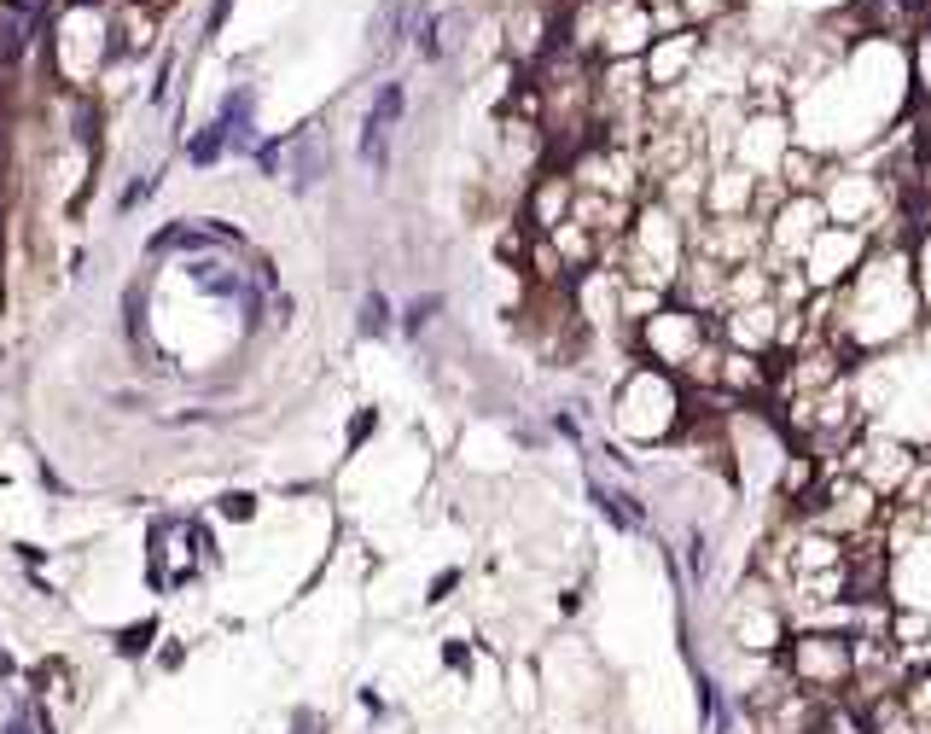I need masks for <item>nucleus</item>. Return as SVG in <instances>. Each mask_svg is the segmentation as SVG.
<instances>
[{
    "label": "nucleus",
    "mask_w": 931,
    "mask_h": 734,
    "mask_svg": "<svg viewBox=\"0 0 931 734\" xmlns=\"http://www.w3.org/2000/svg\"><path fill=\"white\" fill-rule=\"evenodd\" d=\"M925 297L914 286V257L902 239H873L868 263L850 274V286L833 292V339L856 362L891 356L925 333Z\"/></svg>",
    "instance_id": "f257e3e1"
},
{
    "label": "nucleus",
    "mask_w": 931,
    "mask_h": 734,
    "mask_svg": "<svg viewBox=\"0 0 931 734\" xmlns=\"http://www.w3.org/2000/svg\"><path fill=\"white\" fill-rule=\"evenodd\" d=\"M606 420L617 443H629L640 454H664L687 425V385L653 362H629L606 391Z\"/></svg>",
    "instance_id": "f03ea898"
},
{
    "label": "nucleus",
    "mask_w": 931,
    "mask_h": 734,
    "mask_svg": "<svg viewBox=\"0 0 931 734\" xmlns=\"http://www.w3.org/2000/svg\"><path fill=\"white\" fill-rule=\"evenodd\" d=\"M687 263H693V222H682L664 198H640L629 234L606 251V268H617L635 286L669 292V297H676Z\"/></svg>",
    "instance_id": "7ed1b4c3"
},
{
    "label": "nucleus",
    "mask_w": 931,
    "mask_h": 734,
    "mask_svg": "<svg viewBox=\"0 0 931 734\" xmlns=\"http://www.w3.org/2000/svg\"><path fill=\"white\" fill-rule=\"evenodd\" d=\"M792 629H797L792 606H786V595L774 589L763 571H745L739 584H734V595L722 600V636H728L734 653H752V659H781V647L792 642Z\"/></svg>",
    "instance_id": "20e7f679"
},
{
    "label": "nucleus",
    "mask_w": 931,
    "mask_h": 734,
    "mask_svg": "<svg viewBox=\"0 0 931 734\" xmlns=\"http://www.w3.org/2000/svg\"><path fill=\"white\" fill-rule=\"evenodd\" d=\"M781 671L804 694L844 705L850 688H856V636L850 629H826V624H797L792 642L781 647Z\"/></svg>",
    "instance_id": "39448f33"
},
{
    "label": "nucleus",
    "mask_w": 931,
    "mask_h": 734,
    "mask_svg": "<svg viewBox=\"0 0 931 734\" xmlns=\"http://www.w3.org/2000/svg\"><path fill=\"white\" fill-rule=\"evenodd\" d=\"M722 333H716V315H705V310H693V303H682V297H669L658 315H646L635 333H629V356L635 362H653V368H664V373H687L693 362H698V350L705 344H716Z\"/></svg>",
    "instance_id": "423d86ee"
},
{
    "label": "nucleus",
    "mask_w": 931,
    "mask_h": 734,
    "mask_svg": "<svg viewBox=\"0 0 931 734\" xmlns=\"http://www.w3.org/2000/svg\"><path fill=\"white\" fill-rule=\"evenodd\" d=\"M885 548H891V577H885V600L896 613H925L931 618V530L891 508V525H885Z\"/></svg>",
    "instance_id": "0eeeda50"
},
{
    "label": "nucleus",
    "mask_w": 931,
    "mask_h": 734,
    "mask_svg": "<svg viewBox=\"0 0 931 734\" xmlns=\"http://www.w3.org/2000/svg\"><path fill=\"white\" fill-rule=\"evenodd\" d=\"M868 251H873V234H862V227H839V222H826L821 227V239L804 251V281L810 292H844L850 286V274H856L868 263Z\"/></svg>",
    "instance_id": "6e6552de"
},
{
    "label": "nucleus",
    "mask_w": 931,
    "mask_h": 734,
    "mask_svg": "<svg viewBox=\"0 0 931 734\" xmlns=\"http://www.w3.org/2000/svg\"><path fill=\"white\" fill-rule=\"evenodd\" d=\"M833 222L821 205V193H786L781 211H774L763 227H768V268H797L804 251L821 239V227Z\"/></svg>",
    "instance_id": "1a4fd4ad"
},
{
    "label": "nucleus",
    "mask_w": 931,
    "mask_h": 734,
    "mask_svg": "<svg viewBox=\"0 0 931 734\" xmlns=\"http://www.w3.org/2000/svg\"><path fill=\"white\" fill-rule=\"evenodd\" d=\"M792 146H797L792 111H752V117H745V129H739V140H734V158L728 164L752 169L757 182H774Z\"/></svg>",
    "instance_id": "9d476101"
},
{
    "label": "nucleus",
    "mask_w": 931,
    "mask_h": 734,
    "mask_svg": "<svg viewBox=\"0 0 931 734\" xmlns=\"http://www.w3.org/2000/svg\"><path fill=\"white\" fill-rule=\"evenodd\" d=\"M705 53H710V36L698 30V23H687V30H669V36H658L653 47H646V82H653V94H682L687 82H693V70L705 65Z\"/></svg>",
    "instance_id": "9b49d317"
},
{
    "label": "nucleus",
    "mask_w": 931,
    "mask_h": 734,
    "mask_svg": "<svg viewBox=\"0 0 931 734\" xmlns=\"http://www.w3.org/2000/svg\"><path fill=\"white\" fill-rule=\"evenodd\" d=\"M577 211V182H571V169L565 164H541L536 169V182L525 187L519 198V216L536 227V234H553V227H565Z\"/></svg>",
    "instance_id": "f8f14e48"
},
{
    "label": "nucleus",
    "mask_w": 931,
    "mask_h": 734,
    "mask_svg": "<svg viewBox=\"0 0 931 734\" xmlns=\"http://www.w3.org/2000/svg\"><path fill=\"white\" fill-rule=\"evenodd\" d=\"M781 303H752V310H728L716 315V333L728 350H745V356H781Z\"/></svg>",
    "instance_id": "ddd939ff"
},
{
    "label": "nucleus",
    "mask_w": 931,
    "mask_h": 734,
    "mask_svg": "<svg viewBox=\"0 0 931 734\" xmlns=\"http://www.w3.org/2000/svg\"><path fill=\"white\" fill-rule=\"evenodd\" d=\"M757 193L763 182L739 164H710V187H705V216L734 222V216H757Z\"/></svg>",
    "instance_id": "4468645a"
},
{
    "label": "nucleus",
    "mask_w": 931,
    "mask_h": 734,
    "mask_svg": "<svg viewBox=\"0 0 931 734\" xmlns=\"http://www.w3.org/2000/svg\"><path fill=\"white\" fill-rule=\"evenodd\" d=\"M158 30H164V12L135 0V7H111V47H117V65H135L158 47Z\"/></svg>",
    "instance_id": "2eb2a0df"
},
{
    "label": "nucleus",
    "mask_w": 931,
    "mask_h": 734,
    "mask_svg": "<svg viewBox=\"0 0 931 734\" xmlns=\"http://www.w3.org/2000/svg\"><path fill=\"white\" fill-rule=\"evenodd\" d=\"M826 164H833V158H821V151H810V146H792L774 182H781L786 193H821V182H826Z\"/></svg>",
    "instance_id": "dca6fc26"
},
{
    "label": "nucleus",
    "mask_w": 931,
    "mask_h": 734,
    "mask_svg": "<svg viewBox=\"0 0 931 734\" xmlns=\"http://www.w3.org/2000/svg\"><path fill=\"white\" fill-rule=\"evenodd\" d=\"M909 88H914V106H931V18L909 36Z\"/></svg>",
    "instance_id": "f3484780"
},
{
    "label": "nucleus",
    "mask_w": 931,
    "mask_h": 734,
    "mask_svg": "<svg viewBox=\"0 0 931 734\" xmlns=\"http://www.w3.org/2000/svg\"><path fill=\"white\" fill-rule=\"evenodd\" d=\"M396 326H402V321H396V310H391V297L373 286L367 297H361V310H355V333H361V339H391Z\"/></svg>",
    "instance_id": "a211bd4d"
},
{
    "label": "nucleus",
    "mask_w": 931,
    "mask_h": 734,
    "mask_svg": "<svg viewBox=\"0 0 931 734\" xmlns=\"http://www.w3.org/2000/svg\"><path fill=\"white\" fill-rule=\"evenodd\" d=\"M227 146H233L227 123H216V117H210L204 129H193V140H187V164H193V169H216Z\"/></svg>",
    "instance_id": "6ab92c4d"
},
{
    "label": "nucleus",
    "mask_w": 931,
    "mask_h": 734,
    "mask_svg": "<svg viewBox=\"0 0 931 734\" xmlns=\"http://www.w3.org/2000/svg\"><path fill=\"white\" fill-rule=\"evenodd\" d=\"M443 310H449V297H443V292H420V297H413L408 310H402V333H408V339H420Z\"/></svg>",
    "instance_id": "aec40b11"
},
{
    "label": "nucleus",
    "mask_w": 931,
    "mask_h": 734,
    "mask_svg": "<svg viewBox=\"0 0 931 734\" xmlns=\"http://www.w3.org/2000/svg\"><path fill=\"white\" fill-rule=\"evenodd\" d=\"M909 257H914V286H920L925 310H931V222H920L909 234Z\"/></svg>",
    "instance_id": "412c9836"
},
{
    "label": "nucleus",
    "mask_w": 931,
    "mask_h": 734,
    "mask_svg": "<svg viewBox=\"0 0 931 734\" xmlns=\"http://www.w3.org/2000/svg\"><path fill=\"white\" fill-rule=\"evenodd\" d=\"M745 7H752V0H682L687 23H698V30H710V23L734 18V12H745Z\"/></svg>",
    "instance_id": "4be33fe9"
},
{
    "label": "nucleus",
    "mask_w": 931,
    "mask_h": 734,
    "mask_svg": "<svg viewBox=\"0 0 931 734\" xmlns=\"http://www.w3.org/2000/svg\"><path fill=\"white\" fill-rule=\"evenodd\" d=\"M151 642H158V618L117 629V653H122V659H140V653H151Z\"/></svg>",
    "instance_id": "5701e85b"
},
{
    "label": "nucleus",
    "mask_w": 931,
    "mask_h": 734,
    "mask_svg": "<svg viewBox=\"0 0 931 734\" xmlns=\"http://www.w3.org/2000/svg\"><path fill=\"white\" fill-rule=\"evenodd\" d=\"M460 584H465V571H460V566H449V571H437V577H431V584H425V606H449Z\"/></svg>",
    "instance_id": "b1692460"
},
{
    "label": "nucleus",
    "mask_w": 931,
    "mask_h": 734,
    "mask_svg": "<svg viewBox=\"0 0 931 734\" xmlns=\"http://www.w3.org/2000/svg\"><path fill=\"white\" fill-rule=\"evenodd\" d=\"M216 513H222V519H239V525H245V519H256V496H251V490H227V496L216 501Z\"/></svg>",
    "instance_id": "393cba45"
},
{
    "label": "nucleus",
    "mask_w": 931,
    "mask_h": 734,
    "mask_svg": "<svg viewBox=\"0 0 931 734\" xmlns=\"http://www.w3.org/2000/svg\"><path fill=\"white\" fill-rule=\"evenodd\" d=\"M151 187H158V175H140V182H128L122 198H117V211H122V216H128V211H140L146 198H151Z\"/></svg>",
    "instance_id": "a878e982"
},
{
    "label": "nucleus",
    "mask_w": 931,
    "mask_h": 734,
    "mask_svg": "<svg viewBox=\"0 0 931 734\" xmlns=\"http://www.w3.org/2000/svg\"><path fill=\"white\" fill-rule=\"evenodd\" d=\"M367 432H379V409H361V414L350 420V454L367 443Z\"/></svg>",
    "instance_id": "bb28decb"
},
{
    "label": "nucleus",
    "mask_w": 931,
    "mask_h": 734,
    "mask_svg": "<svg viewBox=\"0 0 931 734\" xmlns=\"http://www.w3.org/2000/svg\"><path fill=\"white\" fill-rule=\"evenodd\" d=\"M443 665H449L454 676H465V671H472V647H465V642H454V636H449V642H443Z\"/></svg>",
    "instance_id": "cd10ccee"
},
{
    "label": "nucleus",
    "mask_w": 931,
    "mask_h": 734,
    "mask_svg": "<svg viewBox=\"0 0 931 734\" xmlns=\"http://www.w3.org/2000/svg\"><path fill=\"white\" fill-rule=\"evenodd\" d=\"M30 728H36V712H12L7 717V734H30Z\"/></svg>",
    "instance_id": "c85d7f7f"
},
{
    "label": "nucleus",
    "mask_w": 931,
    "mask_h": 734,
    "mask_svg": "<svg viewBox=\"0 0 931 734\" xmlns=\"http://www.w3.org/2000/svg\"><path fill=\"white\" fill-rule=\"evenodd\" d=\"M0 676H12V653H0Z\"/></svg>",
    "instance_id": "c756f323"
},
{
    "label": "nucleus",
    "mask_w": 931,
    "mask_h": 734,
    "mask_svg": "<svg viewBox=\"0 0 931 734\" xmlns=\"http://www.w3.org/2000/svg\"><path fill=\"white\" fill-rule=\"evenodd\" d=\"M577 7H606V0H577Z\"/></svg>",
    "instance_id": "7c9ffc66"
}]
</instances>
